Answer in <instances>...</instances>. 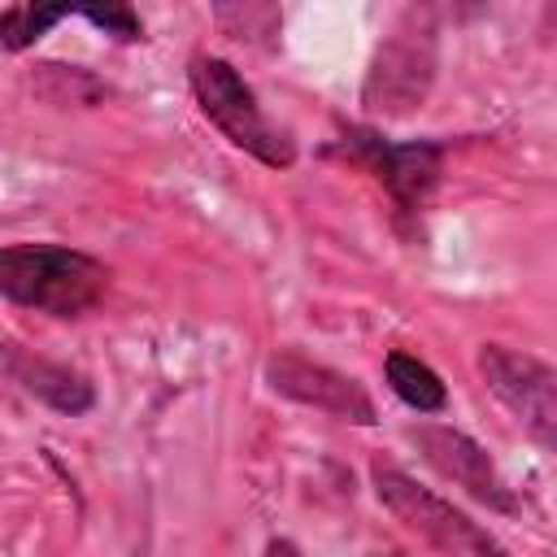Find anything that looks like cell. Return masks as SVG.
<instances>
[{
    "label": "cell",
    "mask_w": 557,
    "mask_h": 557,
    "mask_svg": "<svg viewBox=\"0 0 557 557\" xmlns=\"http://www.w3.org/2000/svg\"><path fill=\"white\" fill-rule=\"evenodd\" d=\"M109 287V270L65 244H9L0 252V292L48 318L87 313Z\"/></svg>",
    "instance_id": "6da1fadb"
},
{
    "label": "cell",
    "mask_w": 557,
    "mask_h": 557,
    "mask_svg": "<svg viewBox=\"0 0 557 557\" xmlns=\"http://www.w3.org/2000/svg\"><path fill=\"white\" fill-rule=\"evenodd\" d=\"M440 65V30L431 9H405L374 48L361 83V109L370 117H409L422 109Z\"/></svg>",
    "instance_id": "7a4b0ae2"
},
{
    "label": "cell",
    "mask_w": 557,
    "mask_h": 557,
    "mask_svg": "<svg viewBox=\"0 0 557 557\" xmlns=\"http://www.w3.org/2000/svg\"><path fill=\"white\" fill-rule=\"evenodd\" d=\"M191 96L200 104V113L248 157H257L270 170H287L296 165V144L265 117L257 91L244 83V74L222 61V57H196L187 70Z\"/></svg>",
    "instance_id": "3957f363"
},
{
    "label": "cell",
    "mask_w": 557,
    "mask_h": 557,
    "mask_svg": "<svg viewBox=\"0 0 557 557\" xmlns=\"http://www.w3.org/2000/svg\"><path fill=\"white\" fill-rule=\"evenodd\" d=\"M370 483L383 500V509L409 531L418 535L426 548H435L440 557H509L470 513H461L453 500L435 496L431 487H422L413 474L374 461L370 466Z\"/></svg>",
    "instance_id": "277c9868"
},
{
    "label": "cell",
    "mask_w": 557,
    "mask_h": 557,
    "mask_svg": "<svg viewBox=\"0 0 557 557\" xmlns=\"http://www.w3.org/2000/svg\"><path fill=\"white\" fill-rule=\"evenodd\" d=\"M326 152L361 165L366 174H374L387 187V196L396 200L400 218L422 213L431 187L440 183V165H444V144H435V139L392 144L370 126H344L339 139H331Z\"/></svg>",
    "instance_id": "5b68a950"
},
{
    "label": "cell",
    "mask_w": 557,
    "mask_h": 557,
    "mask_svg": "<svg viewBox=\"0 0 557 557\" xmlns=\"http://www.w3.org/2000/svg\"><path fill=\"white\" fill-rule=\"evenodd\" d=\"M474 366L500 409L557 457V366L509 344H479Z\"/></svg>",
    "instance_id": "8992f818"
},
{
    "label": "cell",
    "mask_w": 557,
    "mask_h": 557,
    "mask_svg": "<svg viewBox=\"0 0 557 557\" xmlns=\"http://www.w3.org/2000/svg\"><path fill=\"white\" fill-rule=\"evenodd\" d=\"M409 440L440 479L457 483L466 496H474L479 505H487L496 513H518V496H513L509 479L500 474V466L492 461V453L479 440H470L457 426H440V422L413 426Z\"/></svg>",
    "instance_id": "52a82bcc"
},
{
    "label": "cell",
    "mask_w": 557,
    "mask_h": 557,
    "mask_svg": "<svg viewBox=\"0 0 557 557\" xmlns=\"http://www.w3.org/2000/svg\"><path fill=\"white\" fill-rule=\"evenodd\" d=\"M265 383L278 396H287L296 405H309V409H322L339 422H352V426H374L379 422V409H374V400L366 396V387L357 379H348V374H339V370H331V366H322V361H313L296 348H283L265 361Z\"/></svg>",
    "instance_id": "ba28073f"
},
{
    "label": "cell",
    "mask_w": 557,
    "mask_h": 557,
    "mask_svg": "<svg viewBox=\"0 0 557 557\" xmlns=\"http://www.w3.org/2000/svg\"><path fill=\"white\" fill-rule=\"evenodd\" d=\"M4 374L26 392V396H35V400H44L48 409H57V413H70V418H78V413H87L91 405H96V387L78 374V370H70V366H57V361H44V357H30L22 344H4Z\"/></svg>",
    "instance_id": "9c48e42d"
},
{
    "label": "cell",
    "mask_w": 557,
    "mask_h": 557,
    "mask_svg": "<svg viewBox=\"0 0 557 557\" xmlns=\"http://www.w3.org/2000/svg\"><path fill=\"white\" fill-rule=\"evenodd\" d=\"M30 87L39 100L57 104V109H91L109 100V83L96 78L83 65H61V61H39L30 74Z\"/></svg>",
    "instance_id": "30bf717a"
},
{
    "label": "cell",
    "mask_w": 557,
    "mask_h": 557,
    "mask_svg": "<svg viewBox=\"0 0 557 557\" xmlns=\"http://www.w3.org/2000/svg\"><path fill=\"white\" fill-rule=\"evenodd\" d=\"M383 374H387V387H392L409 409H418V413H440V409L448 405L444 379H440L426 361H418V357H409V352H400V348L387 352Z\"/></svg>",
    "instance_id": "8fae6325"
},
{
    "label": "cell",
    "mask_w": 557,
    "mask_h": 557,
    "mask_svg": "<svg viewBox=\"0 0 557 557\" xmlns=\"http://www.w3.org/2000/svg\"><path fill=\"white\" fill-rule=\"evenodd\" d=\"M74 9L70 4H13L0 13V39L9 52H22L30 48L48 26H57L61 17H70Z\"/></svg>",
    "instance_id": "7c38bea8"
},
{
    "label": "cell",
    "mask_w": 557,
    "mask_h": 557,
    "mask_svg": "<svg viewBox=\"0 0 557 557\" xmlns=\"http://www.w3.org/2000/svg\"><path fill=\"white\" fill-rule=\"evenodd\" d=\"M74 13H83L91 26H100L104 35H113V39H122V44L144 39V26H139V17H135L126 4H83V9H74Z\"/></svg>",
    "instance_id": "4fadbf2b"
},
{
    "label": "cell",
    "mask_w": 557,
    "mask_h": 557,
    "mask_svg": "<svg viewBox=\"0 0 557 557\" xmlns=\"http://www.w3.org/2000/svg\"><path fill=\"white\" fill-rule=\"evenodd\" d=\"M265 557H305V553H300L292 540H270V544H265Z\"/></svg>",
    "instance_id": "5bb4252c"
}]
</instances>
